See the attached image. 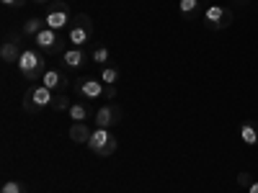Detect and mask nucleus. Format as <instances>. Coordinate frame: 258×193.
I'll use <instances>...</instances> for the list:
<instances>
[{"instance_id": "obj_1", "label": "nucleus", "mask_w": 258, "mask_h": 193, "mask_svg": "<svg viewBox=\"0 0 258 193\" xmlns=\"http://www.w3.org/2000/svg\"><path fill=\"white\" fill-rule=\"evenodd\" d=\"M16 67H18V75L24 80L41 82V77H44V72H47V54H41L39 49H24V54H21Z\"/></svg>"}, {"instance_id": "obj_2", "label": "nucleus", "mask_w": 258, "mask_h": 193, "mask_svg": "<svg viewBox=\"0 0 258 193\" xmlns=\"http://www.w3.org/2000/svg\"><path fill=\"white\" fill-rule=\"evenodd\" d=\"M57 93H52L47 85H41V82H34L26 88L24 93V111L31 114V116H39V114H44L47 109H52V101H54Z\"/></svg>"}, {"instance_id": "obj_3", "label": "nucleus", "mask_w": 258, "mask_h": 193, "mask_svg": "<svg viewBox=\"0 0 258 193\" xmlns=\"http://www.w3.org/2000/svg\"><path fill=\"white\" fill-rule=\"evenodd\" d=\"M68 41L73 47H80V49H85L93 41V36H96V26H93V21H91V16H85V13H78L75 18H73V24H70V29H68Z\"/></svg>"}, {"instance_id": "obj_4", "label": "nucleus", "mask_w": 258, "mask_h": 193, "mask_svg": "<svg viewBox=\"0 0 258 193\" xmlns=\"http://www.w3.org/2000/svg\"><path fill=\"white\" fill-rule=\"evenodd\" d=\"M75 93L85 101H98V98L114 101L116 98V85H103L98 77H80L75 82Z\"/></svg>"}, {"instance_id": "obj_5", "label": "nucleus", "mask_w": 258, "mask_h": 193, "mask_svg": "<svg viewBox=\"0 0 258 193\" xmlns=\"http://www.w3.org/2000/svg\"><path fill=\"white\" fill-rule=\"evenodd\" d=\"M73 11H70V3L68 0H52V3L47 6V13H44V24L47 29L52 31H64V29H70L73 24Z\"/></svg>"}, {"instance_id": "obj_6", "label": "nucleus", "mask_w": 258, "mask_h": 193, "mask_svg": "<svg viewBox=\"0 0 258 193\" xmlns=\"http://www.w3.org/2000/svg\"><path fill=\"white\" fill-rule=\"evenodd\" d=\"M36 49L41 54H47V57H62V52L68 49L64 44H68V36H62V31H52V29H41L36 36Z\"/></svg>"}, {"instance_id": "obj_7", "label": "nucleus", "mask_w": 258, "mask_h": 193, "mask_svg": "<svg viewBox=\"0 0 258 193\" xmlns=\"http://www.w3.org/2000/svg\"><path fill=\"white\" fill-rule=\"evenodd\" d=\"M116 147H119V139L116 134L111 132V129H93V134H91V142H88V149L93 155L98 157H111L116 152Z\"/></svg>"}, {"instance_id": "obj_8", "label": "nucleus", "mask_w": 258, "mask_h": 193, "mask_svg": "<svg viewBox=\"0 0 258 193\" xmlns=\"http://www.w3.org/2000/svg\"><path fill=\"white\" fill-rule=\"evenodd\" d=\"M202 21L209 31H222L232 24V11L222 8V6H207L202 13Z\"/></svg>"}, {"instance_id": "obj_9", "label": "nucleus", "mask_w": 258, "mask_h": 193, "mask_svg": "<svg viewBox=\"0 0 258 193\" xmlns=\"http://www.w3.org/2000/svg\"><path fill=\"white\" fill-rule=\"evenodd\" d=\"M93 121L98 129H114L121 124V106L116 101H106L103 106H98V111L93 114Z\"/></svg>"}, {"instance_id": "obj_10", "label": "nucleus", "mask_w": 258, "mask_h": 193, "mask_svg": "<svg viewBox=\"0 0 258 193\" xmlns=\"http://www.w3.org/2000/svg\"><path fill=\"white\" fill-rule=\"evenodd\" d=\"M59 62H62L64 72H78V70H83L85 64L91 62V54L85 52V49H80V47H68V49L62 52Z\"/></svg>"}, {"instance_id": "obj_11", "label": "nucleus", "mask_w": 258, "mask_h": 193, "mask_svg": "<svg viewBox=\"0 0 258 193\" xmlns=\"http://www.w3.org/2000/svg\"><path fill=\"white\" fill-rule=\"evenodd\" d=\"M21 54H24V47H21V36L18 34H6L3 44H0V59L6 64H18Z\"/></svg>"}, {"instance_id": "obj_12", "label": "nucleus", "mask_w": 258, "mask_h": 193, "mask_svg": "<svg viewBox=\"0 0 258 193\" xmlns=\"http://www.w3.org/2000/svg\"><path fill=\"white\" fill-rule=\"evenodd\" d=\"M41 85H47L52 93H64V90H68V85H70V80H68V72H64V70H57L54 67V70H47L44 72Z\"/></svg>"}, {"instance_id": "obj_13", "label": "nucleus", "mask_w": 258, "mask_h": 193, "mask_svg": "<svg viewBox=\"0 0 258 193\" xmlns=\"http://www.w3.org/2000/svg\"><path fill=\"white\" fill-rule=\"evenodd\" d=\"M238 134L248 147H255L258 144V121H243L238 126Z\"/></svg>"}, {"instance_id": "obj_14", "label": "nucleus", "mask_w": 258, "mask_h": 193, "mask_svg": "<svg viewBox=\"0 0 258 193\" xmlns=\"http://www.w3.org/2000/svg\"><path fill=\"white\" fill-rule=\"evenodd\" d=\"M41 29H47V24H44V16H31V18H26L24 21V26H21V34L24 36H36Z\"/></svg>"}, {"instance_id": "obj_15", "label": "nucleus", "mask_w": 258, "mask_h": 193, "mask_svg": "<svg viewBox=\"0 0 258 193\" xmlns=\"http://www.w3.org/2000/svg\"><path fill=\"white\" fill-rule=\"evenodd\" d=\"M91 116H93V111H91L88 103H73V106H70V119H73V124H85Z\"/></svg>"}, {"instance_id": "obj_16", "label": "nucleus", "mask_w": 258, "mask_h": 193, "mask_svg": "<svg viewBox=\"0 0 258 193\" xmlns=\"http://www.w3.org/2000/svg\"><path fill=\"white\" fill-rule=\"evenodd\" d=\"M178 11H181V16H183L186 21H194L197 16H202V13H204L199 0H181V3H178Z\"/></svg>"}, {"instance_id": "obj_17", "label": "nucleus", "mask_w": 258, "mask_h": 193, "mask_svg": "<svg viewBox=\"0 0 258 193\" xmlns=\"http://www.w3.org/2000/svg\"><path fill=\"white\" fill-rule=\"evenodd\" d=\"M91 134H93V129H88L85 124H73L70 126V139L75 144H88L91 142Z\"/></svg>"}, {"instance_id": "obj_18", "label": "nucleus", "mask_w": 258, "mask_h": 193, "mask_svg": "<svg viewBox=\"0 0 258 193\" xmlns=\"http://www.w3.org/2000/svg\"><path fill=\"white\" fill-rule=\"evenodd\" d=\"M119 77H121V72H119L116 64H106V67H101V72H98V80L103 85H116Z\"/></svg>"}, {"instance_id": "obj_19", "label": "nucleus", "mask_w": 258, "mask_h": 193, "mask_svg": "<svg viewBox=\"0 0 258 193\" xmlns=\"http://www.w3.org/2000/svg\"><path fill=\"white\" fill-rule=\"evenodd\" d=\"M91 62L101 64V67H106V64L111 62V49L106 47V44H98V47H93V52H91Z\"/></svg>"}, {"instance_id": "obj_20", "label": "nucleus", "mask_w": 258, "mask_h": 193, "mask_svg": "<svg viewBox=\"0 0 258 193\" xmlns=\"http://www.w3.org/2000/svg\"><path fill=\"white\" fill-rule=\"evenodd\" d=\"M70 106H73V101L64 95V93H57L54 101H52V109L54 111H70Z\"/></svg>"}, {"instance_id": "obj_21", "label": "nucleus", "mask_w": 258, "mask_h": 193, "mask_svg": "<svg viewBox=\"0 0 258 193\" xmlns=\"http://www.w3.org/2000/svg\"><path fill=\"white\" fill-rule=\"evenodd\" d=\"M0 193H26V185L21 180H8V183H3Z\"/></svg>"}, {"instance_id": "obj_22", "label": "nucleus", "mask_w": 258, "mask_h": 193, "mask_svg": "<svg viewBox=\"0 0 258 193\" xmlns=\"http://www.w3.org/2000/svg\"><path fill=\"white\" fill-rule=\"evenodd\" d=\"M250 183H253V175H250V173H240V175H238V185H240V188H248Z\"/></svg>"}, {"instance_id": "obj_23", "label": "nucleus", "mask_w": 258, "mask_h": 193, "mask_svg": "<svg viewBox=\"0 0 258 193\" xmlns=\"http://www.w3.org/2000/svg\"><path fill=\"white\" fill-rule=\"evenodd\" d=\"M6 8H24L26 6V0H0Z\"/></svg>"}, {"instance_id": "obj_24", "label": "nucleus", "mask_w": 258, "mask_h": 193, "mask_svg": "<svg viewBox=\"0 0 258 193\" xmlns=\"http://www.w3.org/2000/svg\"><path fill=\"white\" fill-rule=\"evenodd\" d=\"M248 193H258V180H253V183L248 185Z\"/></svg>"}, {"instance_id": "obj_25", "label": "nucleus", "mask_w": 258, "mask_h": 193, "mask_svg": "<svg viewBox=\"0 0 258 193\" xmlns=\"http://www.w3.org/2000/svg\"><path fill=\"white\" fill-rule=\"evenodd\" d=\"M31 3H36V6H49L52 0H31Z\"/></svg>"}, {"instance_id": "obj_26", "label": "nucleus", "mask_w": 258, "mask_h": 193, "mask_svg": "<svg viewBox=\"0 0 258 193\" xmlns=\"http://www.w3.org/2000/svg\"><path fill=\"white\" fill-rule=\"evenodd\" d=\"M243 3H245V0H243Z\"/></svg>"}]
</instances>
